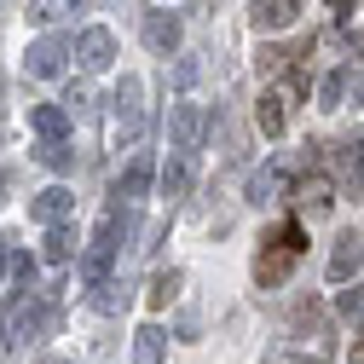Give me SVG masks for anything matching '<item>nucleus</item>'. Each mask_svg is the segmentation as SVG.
Here are the masks:
<instances>
[{"mask_svg":"<svg viewBox=\"0 0 364 364\" xmlns=\"http://www.w3.org/2000/svg\"><path fill=\"white\" fill-rule=\"evenodd\" d=\"M336 168H341V179L364 197V133H353V139H341L336 145Z\"/></svg>","mask_w":364,"mask_h":364,"instance_id":"obj_12","label":"nucleus"},{"mask_svg":"<svg viewBox=\"0 0 364 364\" xmlns=\"http://www.w3.org/2000/svg\"><path fill=\"white\" fill-rule=\"evenodd\" d=\"M41 255H47L53 266H64V260L75 255V225H64V220H58L53 232H47V249H41Z\"/></svg>","mask_w":364,"mask_h":364,"instance_id":"obj_20","label":"nucleus"},{"mask_svg":"<svg viewBox=\"0 0 364 364\" xmlns=\"http://www.w3.org/2000/svg\"><path fill=\"white\" fill-rule=\"evenodd\" d=\"M110 58H116V35H110V29H81V35H75V64H81L87 75L110 70Z\"/></svg>","mask_w":364,"mask_h":364,"instance_id":"obj_8","label":"nucleus"},{"mask_svg":"<svg viewBox=\"0 0 364 364\" xmlns=\"http://www.w3.org/2000/svg\"><path fill=\"white\" fill-rule=\"evenodd\" d=\"M145 47L151 53H173L179 47V18L173 12H145Z\"/></svg>","mask_w":364,"mask_h":364,"instance_id":"obj_13","label":"nucleus"},{"mask_svg":"<svg viewBox=\"0 0 364 364\" xmlns=\"http://www.w3.org/2000/svg\"><path fill=\"white\" fill-rule=\"evenodd\" d=\"M162 358H168V341H162V330H156V324L133 330V364H162Z\"/></svg>","mask_w":364,"mask_h":364,"instance_id":"obj_18","label":"nucleus"},{"mask_svg":"<svg viewBox=\"0 0 364 364\" xmlns=\"http://www.w3.org/2000/svg\"><path fill=\"white\" fill-rule=\"evenodd\" d=\"M358 266H364V232H341V237H336V249H330V278H336V284H347Z\"/></svg>","mask_w":364,"mask_h":364,"instance_id":"obj_10","label":"nucleus"},{"mask_svg":"<svg viewBox=\"0 0 364 364\" xmlns=\"http://www.w3.org/2000/svg\"><path fill=\"white\" fill-rule=\"evenodd\" d=\"M353 6H358V0H330V12H336V18H347Z\"/></svg>","mask_w":364,"mask_h":364,"instance_id":"obj_29","label":"nucleus"},{"mask_svg":"<svg viewBox=\"0 0 364 364\" xmlns=\"http://www.w3.org/2000/svg\"><path fill=\"white\" fill-rule=\"evenodd\" d=\"M64 58H75V47H70V41L41 35L35 47L23 53V70H29V75H41V81H53V75H64Z\"/></svg>","mask_w":364,"mask_h":364,"instance_id":"obj_6","label":"nucleus"},{"mask_svg":"<svg viewBox=\"0 0 364 364\" xmlns=\"http://www.w3.org/2000/svg\"><path fill=\"white\" fill-rule=\"evenodd\" d=\"M336 312H341V318H364V284H353V289H341V301H336Z\"/></svg>","mask_w":364,"mask_h":364,"instance_id":"obj_25","label":"nucleus"},{"mask_svg":"<svg viewBox=\"0 0 364 364\" xmlns=\"http://www.w3.org/2000/svg\"><path fill=\"white\" fill-rule=\"evenodd\" d=\"M278 364H324V353H306V358H301V353H284Z\"/></svg>","mask_w":364,"mask_h":364,"instance_id":"obj_28","label":"nucleus"},{"mask_svg":"<svg viewBox=\"0 0 364 364\" xmlns=\"http://www.w3.org/2000/svg\"><path fill=\"white\" fill-rule=\"evenodd\" d=\"M156 179H162V197H168V203H179V197L191 191V179H197V156H191V151H173V156L162 162V173H156Z\"/></svg>","mask_w":364,"mask_h":364,"instance_id":"obj_9","label":"nucleus"},{"mask_svg":"<svg viewBox=\"0 0 364 364\" xmlns=\"http://www.w3.org/2000/svg\"><path fill=\"white\" fill-rule=\"evenodd\" d=\"M203 133H208V110H203V105L179 99V105L168 110V139H173V151H197Z\"/></svg>","mask_w":364,"mask_h":364,"instance_id":"obj_5","label":"nucleus"},{"mask_svg":"<svg viewBox=\"0 0 364 364\" xmlns=\"http://www.w3.org/2000/svg\"><path fill=\"white\" fill-rule=\"evenodd\" d=\"M295 203H301L306 214H324V208L336 203V186H330V173H318V168H312V173H301V179H295Z\"/></svg>","mask_w":364,"mask_h":364,"instance_id":"obj_11","label":"nucleus"},{"mask_svg":"<svg viewBox=\"0 0 364 364\" xmlns=\"http://www.w3.org/2000/svg\"><path fill=\"white\" fill-rule=\"evenodd\" d=\"M347 99L364 110V70H347Z\"/></svg>","mask_w":364,"mask_h":364,"instance_id":"obj_26","label":"nucleus"},{"mask_svg":"<svg viewBox=\"0 0 364 364\" xmlns=\"http://www.w3.org/2000/svg\"><path fill=\"white\" fill-rule=\"evenodd\" d=\"M289 324H295V330H306V336H318V330H324V306H318V301H295Z\"/></svg>","mask_w":364,"mask_h":364,"instance_id":"obj_23","label":"nucleus"},{"mask_svg":"<svg viewBox=\"0 0 364 364\" xmlns=\"http://www.w3.org/2000/svg\"><path fill=\"white\" fill-rule=\"evenodd\" d=\"M53 330H58V306H53L47 295L18 289L12 306H6V318H0V358L18 353V347H29V341H47Z\"/></svg>","mask_w":364,"mask_h":364,"instance_id":"obj_1","label":"nucleus"},{"mask_svg":"<svg viewBox=\"0 0 364 364\" xmlns=\"http://www.w3.org/2000/svg\"><path fill=\"white\" fill-rule=\"evenodd\" d=\"M179 284H186L179 272H156V278H151V289H145V301H151V306L162 312V306H168V301L179 295Z\"/></svg>","mask_w":364,"mask_h":364,"instance_id":"obj_21","label":"nucleus"},{"mask_svg":"<svg viewBox=\"0 0 364 364\" xmlns=\"http://www.w3.org/2000/svg\"><path fill=\"white\" fill-rule=\"evenodd\" d=\"M347 364H364V324L353 330V347H347Z\"/></svg>","mask_w":364,"mask_h":364,"instance_id":"obj_27","label":"nucleus"},{"mask_svg":"<svg viewBox=\"0 0 364 364\" xmlns=\"http://www.w3.org/2000/svg\"><path fill=\"white\" fill-rule=\"evenodd\" d=\"M70 12H75V0H29V23H41V29L64 23Z\"/></svg>","mask_w":364,"mask_h":364,"instance_id":"obj_19","label":"nucleus"},{"mask_svg":"<svg viewBox=\"0 0 364 364\" xmlns=\"http://www.w3.org/2000/svg\"><path fill=\"white\" fill-rule=\"evenodd\" d=\"M93 306H99V312H122V306H127V284L105 278V284H99V295H93Z\"/></svg>","mask_w":364,"mask_h":364,"instance_id":"obj_24","label":"nucleus"},{"mask_svg":"<svg viewBox=\"0 0 364 364\" xmlns=\"http://www.w3.org/2000/svg\"><path fill=\"white\" fill-rule=\"evenodd\" d=\"M29 127L41 133V139H64L70 133V110L64 105H29Z\"/></svg>","mask_w":364,"mask_h":364,"instance_id":"obj_16","label":"nucleus"},{"mask_svg":"<svg viewBox=\"0 0 364 364\" xmlns=\"http://www.w3.org/2000/svg\"><path fill=\"white\" fill-rule=\"evenodd\" d=\"M41 364H64V358H41Z\"/></svg>","mask_w":364,"mask_h":364,"instance_id":"obj_31","label":"nucleus"},{"mask_svg":"<svg viewBox=\"0 0 364 364\" xmlns=\"http://www.w3.org/2000/svg\"><path fill=\"white\" fill-rule=\"evenodd\" d=\"M116 237H122V214L110 208V214L99 220L93 243H87V255H81V284H87V289H99V284L110 278V260H116Z\"/></svg>","mask_w":364,"mask_h":364,"instance_id":"obj_4","label":"nucleus"},{"mask_svg":"<svg viewBox=\"0 0 364 364\" xmlns=\"http://www.w3.org/2000/svg\"><path fill=\"white\" fill-rule=\"evenodd\" d=\"M116 127H122V145H139V133H145L139 81H133V75H122V87H116Z\"/></svg>","mask_w":364,"mask_h":364,"instance_id":"obj_7","label":"nucleus"},{"mask_svg":"<svg viewBox=\"0 0 364 364\" xmlns=\"http://www.w3.org/2000/svg\"><path fill=\"white\" fill-rule=\"evenodd\" d=\"M6 266H12V255H6V249H0V278H6Z\"/></svg>","mask_w":364,"mask_h":364,"instance_id":"obj_30","label":"nucleus"},{"mask_svg":"<svg viewBox=\"0 0 364 364\" xmlns=\"http://www.w3.org/2000/svg\"><path fill=\"white\" fill-rule=\"evenodd\" d=\"M306 255V225L301 220H278L272 232L260 237V255H255V284L260 289H278L289 272H295V260Z\"/></svg>","mask_w":364,"mask_h":364,"instance_id":"obj_2","label":"nucleus"},{"mask_svg":"<svg viewBox=\"0 0 364 364\" xmlns=\"http://www.w3.org/2000/svg\"><path fill=\"white\" fill-rule=\"evenodd\" d=\"M301 87H306V75L289 70L278 87H266V93H260V105H255V127L266 133V139H284V133H289V110H295V93H301Z\"/></svg>","mask_w":364,"mask_h":364,"instance_id":"obj_3","label":"nucleus"},{"mask_svg":"<svg viewBox=\"0 0 364 364\" xmlns=\"http://www.w3.org/2000/svg\"><path fill=\"white\" fill-rule=\"evenodd\" d=\"M151 179H156V162H151V156H133V162H127V173L116 179V197H122V203L145 197V191H151Z\"/></svg>","mask_w":364,"mask_h":364,"instance_id":"obj_14","label":"nucleus"},{"mask_svg":"<svg viewBox=\"0 0 364 364\" xmlns=\"http://www.w3.org/2000/svg\"><path fill=\"white\" fill-rule=\"evenodd\" d=\"M301 0H255V29H289Z\"/></svg>","mask_w":364,"mask_h":364,"instance_id":"obj_17","label":"nucleus"},{"mask_svg":"<svg viewBox=\"0 0 364 364\" xmlns=\"http://www.w3.org/2000/svg\"><path fill=\"white\" fill-rule=\"evenodd\" d=\"M41 162H47L53 173H64V168H75V151L64 145V139H41V151H35Z\"/></svg>","mask_w":364,"mask_h":364,"instance_id":"obj_22","label":"nucleus"},{"mask_svg":"<svg viewBox=\"0 0 364 364\" xmlns=\"http://www.w3.org/2000/svg\"><path fill=\"white\" fill-rule=\"evenodd\" d=\"M70 203H75V197H70L64 186H47V191H41V197L29 203V220H41V225H58V220L70 214Z\"/></svg>","mask_w":364,"mask_h":364,"instance_id":"obj_15","label":"nucleus"}]
</instances>
